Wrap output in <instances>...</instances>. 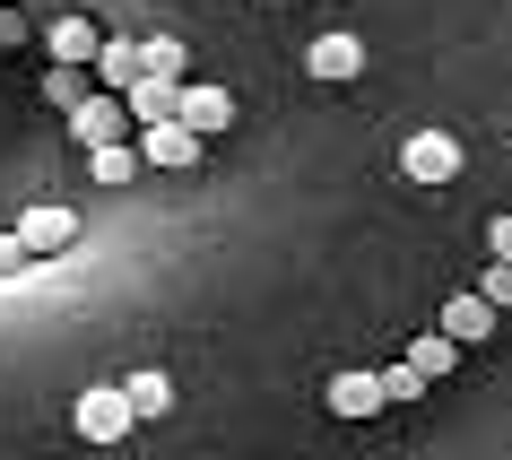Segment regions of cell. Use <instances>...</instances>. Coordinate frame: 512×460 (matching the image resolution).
Masks as SVG:
<instances>
[{"mask_svg":"<svg viewBox=\"0 0 512 460\" xmlns=\"http://www.w3.org/2000/svg\"><path fill=\"white\" fill-rule=\"evenodd\" d=\"M70 426H79V443H122L139 417H131V400H122V382H96V391L70 400Z\"/></svg>","mask_w":512,"mask_h":460,"instance_id":"cell-1","label":"cell"},{"mask_svg":"<svg viewBox=\"0 0 512 460\" xmlns=\"http://www.w3.org/2000/svg\"><path fill=\"white\" fill-rule=\"evenodd\" d=\"M131 148H139V165H157V174H191L209 139H200V131H183V122L165 113V122H139V139H131Z\"/></svg>","mask_w":512,"mask_h":460,"instance_id":"cell-2","label":"cell"},{"mask_svg":"<svg viewBox=\"0 0 512 460\" xmlns=\"http://www.w3.org/2000/svg\"><path fill=\"white\" fill-rule=\"evenodd\" d=\"M400 174L408 183H452L460 174V139L452 131H408L400 139Z\"/></svg>","mask_w":512,"mask_h":460,"instance_id":"cell-3","label":"cell"},{"mask_svg":"<svg viewBox=\"0 0 512 460\" xmlns=\"http://www.w3.org/2000/svg\"><path fill=\"white\" fill-rule=\"evenodd\" d=\"M9 235L27 244V261H35V252H70V244H79V209H61V200H35V209L18 217Z\"/></svg>","mask_w":512,"mask_h":460,"instance_id":"cell-4","label":"cell"},{"mask_svg":"<svg viewBox=\"0 0 512 460\" xmlns=\"http://www.w3.org/2000/svg\"><path fill=\"white\" fill-rule=\"evenodd\" d=\"M70 139H79V148H105V139H131V113H122V96H105V87H87L79 105H70Z\"/></svg>","mask_w":512,"mask_h":460,"instance_id":"cell-5","label":"cell"},{"mask_svg":"<svg viewBox=\"0 0 512 460\" xmlns=\"http://www.w3.org/2000/svg\"><path fill=\"white\" fill-rule=\"evenodd\" d=\"M174 122H183V131H200V139H217L226 122H235V96H226V87L183 79V87H174Z\"/></svg>","mask_w":512,"mask_h":460,"instance_id":"cell-6","label":"cell"},{"mask_svg":"<svg viewBox=\"0 0 512 460\" xmlns=\"http://www.w3.org/2000/svg\"><path fill=\"white\" fill-rule=\"evenodd\" d=\"M304 70L322 87H348L356 70H365V44H356V35H313V44H304Z\"/></svg>","mask_w":512,"mask_h":460,"instance_id":"cell-7","label":"cell"},{"mask_svg":"<svg viewBox=\"0 0 512 460\" xmlns=\"http://www.w3.org/2000/svg\"><path fill=\"white\" fill-rule=\"evenodd\" d=\"M382 374H365V365H348V374H330V417H382Z\"/></svg>","mask_w":512,"mask_h":460,"instance_id":"cell-8","label":"cell"},{"mask_svg":"<svg viewBox=\"0 0 512 460\" xmlns=\"http://www.w3.org/2000/svg\"><path fill=\"white\" fill-rule=\"evenodd\" d=\"M443 339H460V348H478V339H495V304L469 287V296H452L443 304Z\"/></svg>","mask_w":512,"mask_h":460,"instance_id":"cell-9","label":"cell"},{"mask_svg":"<svg viewBox=\"0 0 512 460\" xmlns=\"http://www.w3.org/2000/svg\"><path fill=\"white\" fill-rule=\"evenodd\" d=\"M87 79L105 87V96H122V87L139 79V44H131V35H105V44H96V61H87Z\"/></svg>","mask_w":512,"mask_h":460,"instance_id":"cell-10","label":"cell"},{"mask_svg":"<svg viewBox=\"0 0 512 460\" xmlns=\"http://www.w3.org/2000/svg\"><path fill=\"white\" fill-rule=\"evenodd\" d=\"M96 44H105V35H96V18H53V27H44V53L53 61H96Z\"/></svg>","mask_w":512,"mask_h":460,"instance_id":"cell-11","label":"cell"},{"mask_svg":"<svg viewBox=\"0 0 512 460\" xmlns=\"http://www.w3.org/2000/svg\"><path fill=\"white\" fill-rule=\"evenodd\" d=\"M174 87H183V79H148V70L122 87V113H131V131H139V122H165V113H174Z\"/></svg>","mask_w":512,"mask_h":460,"instance_id":"cell-12","label":"cell"},{"mask_svg":"<svg viewBox=\"0 0 512 460\" xmlns=\"http://www.w3.org/2000/svg\"><path fill=\"white\" fill-rule=\"evenodd\" d=\"M400 365H417L426 382H443V374L460 365V339H443V330H417V339L400 348Z\"/></svg>","mask_w":512,"mask_h":460,"instance_id":"cell-13","label":"cell"},{"mask_svg":"<svg viewBox=\"0 0 512 460\" xmlns=\"http://www.w3.org/2000/svg\"><path fill=\"white\" fill-rule=\"evenodd\" d=\"M122 400H131V417H139V426H148V417H174V374H157V365H148V374H131V382H122Z\"/></svg>","mask_w":512,"mask_h":460,"instance_id":"cell-14","label":"cell"},{"mask_svg":"<svg viewBox=\"0 0 512 460\" xmlns=\"http://www.w3.org/2000/svg\"><path fill=\"white\" fill-rule=\"evenodd\" d=\"M139 70H148V79H191V53L174 35H148V44H139Z\"/></svg>","mask_w":512,"mask_h":460,"instance_id":"cell-15","label":"cell"},{"mask_svg":"<svg viewBox=\"0 0 512 460\" xmlns=\"http://www.w3.org/2000/svg\"><path fill=\"white\" fill-rule=\"evenodd\" d=\"M87 174H96V183H131L139 148H131V139H105V148H87Z\"/></svg>","mask_w":512,"mask_h":460,"instance_id":"cell-16","label":"cell"},{"mask_svg":"<svg viewBox=\"0 0 512 460\" xmlns=\"http://www.w3.org/2000/svg\"><path fill=\"white\" fill-rule=\"evenodd\" d=\"M44 96H53V105L70 113V105L87 96V70H79V61H53V70H44Z\"/></svg>","mask_w":512,"mask_h":460,"instance_id":"cell-17","label":"cell"},{"mask_svg":"<svg viewBox=\"0 0 512 460\" xmlns=\"http://www.w3.org/2000/svg\"><path fill=\"white\" fill-rule=\"evenodd\" d=\"M382 400H391V408L426 400V374H417V365H382Z\"/></svg>","mask_w":512,"mask_h":460,"instance_id":"cell-18","label":"cell"},{"mask_svg":"<svg viewBox=\"0 0 512 460\" xmlns=\"http://www.w3.org/2000/svg\"><path fill=\"white\" fill-rule=\"evenodd\" d=\"M478 296L495 304V313H512V261H486V270H478Z\"/></svg>","mask_w":512,"mask_h":460,"instance_id":"cell-19","label":"cell"},{"mask_svg":"<svg viewBox=\"0 0 512 460\" xmlns=\"http://www.w3.org/2000/svg\"><path fill=\"white\" fill-rule=\"evenodd\" d=\"M486 252H495V261H512V209L495 217V226H486Z\"/></svg>","mask_w":512,"mask_h":460,"instance_id":"cell-20","label":"cell"},{"mask_svg":"<svg viewBox=\"0 0 512 460\" xmlns=\"http://www.w3.org/2000/svg\"><path fill=\"white\" fill-rule=\"evenodd\" d=\"M9 270H27V244H18V235H0V278Z\"/></svg>","mask_w":512,"mask_h":460,"instance_id":"cell-21","label":"cell"},{"mask_svg":"<svg viewBox=\"0 0 512 460\" xmlns=\"http://www.w3.org/2000/svg\"><path fill=\"white\" fill-rule=\"evenodd\" d=\"M270 9H296V0H270Z\"/></svg>","mask_w":512,"mask_h":460,"instance_id":"cell-22","label":"cell"}]
</instances>
